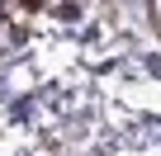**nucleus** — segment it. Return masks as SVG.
I'll return each mask as SVG.
<instances>
[{
    "instance_id": "f257e3e1",
    "label": "nucleus",
    "mask_w": 161,
    "mask_h": 156,
    "mask_svg": "<svg viewBox=\"0 0 161 156\" xmlns=\"http://www.w3.org/2000/svg\"><path fill=\"white\" fill-rule=\"evenodd\" d=\"M152 10H156V19H161V0H152Z\"/></svg>"
}]
</instances>
